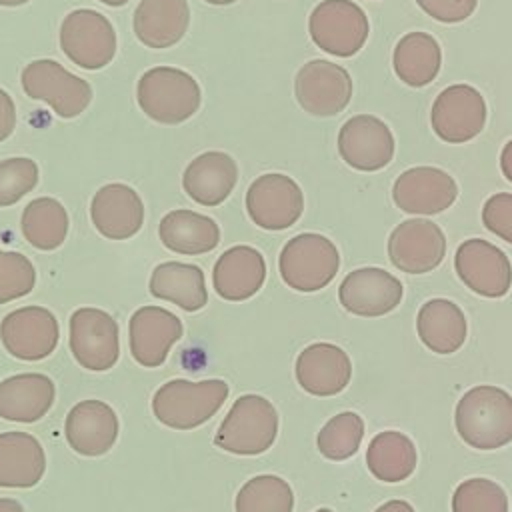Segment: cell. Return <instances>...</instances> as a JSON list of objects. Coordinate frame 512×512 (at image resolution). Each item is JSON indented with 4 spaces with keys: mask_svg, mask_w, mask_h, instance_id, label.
<instances>
[{
    "mask_svg": "<svg viewBox=\"0 0 512 512\" xmlns=\"http://www.w3.org/2000/svg\"><path fill=\"white\" fill-rule=\"evenodd\" d=\"M430 124L436 136L450 144L476 138L486 124L484 96L470 84L444 88L430 110Z\"/></svg>",
    "mask_w": 512,
    "mask_h": 512,
    "instance_id": "4fadbf2b",
    "label": "cell"
},
{
    "mask_svg": "<svg viewBox=\"0 0 512 512\" xmlns=\"http://www.w3.org/2000/svg\"><path fill=\"white\" fill-rule=\"evenodd\" d=\"M418 464L414 442L398 430H384L376 434L366 450V466L380 482H402L412 476Z\"/></svg>",
    "mask_w": 512,
    "mask_h": 512,
    "instance_id": "1f68e13d",
    "label": "cell"
},
{
    "mask_svg": "<svg viewBox=\"0 0 512 512\" xmlns=\"http://www.w3.org/2000/svg\"><path fill=\"white\" fill-rule=\"evenodd\" d=\"M238 166L234 158L220 150H208L196 156L182 174V188L202 206L222 204L234 190Z\"/></svg>",
    "mask_w": 512,
    "mask_h": 512,
    "instance_id": "cb8c5ba5",
    "label": "cell"
},
{
    "mask_svg": "<svg viewBox=\"0 0 512 512\" xmlns=\"http://www.w3.org/2000/svg\"><path fill=\"white\" fill-rule=\"evenodd\" d=\"M416 4L442 24H456L474 14L478 0H416Z\"/></svg>",
    "mask_w": 512,
    "mask_h": 512,
    "instance_id": "ab89813d",
    "label": "cell"
},
{
    "mask_svg": "<svg viewBox=\"0 0 512 512\" xmlns=\"http://www.w3.org/2000/svg\"><path fill=\"white\" fill-rule=\"evenodd\" d=\"M0 340L10 356L24 362H38L56 350L60 326L48 308L22 306L2 318Z\"/></svg>",
    "mask_w": 512,
    "mask_h": 512,
    "instance_id": "8fae6325",
    "label": "cell"
},
{
    "mask_svg": "<svg viewBox=\"0 0 512 512\" xmlns=\"http://www.w3.org/2000/svg\"><path fill=\"white\" fill-rule=\"evenodd\" d=\"M266 280L264 256L246 244H238L220 254L212 270L216 294L228 302L252 298Z\"/></svg>",
    "mask_w": 512,
    "mask_h": 512,
    "instance_id": "603a6c76",
    "label": "cell"
},
{
    "mask_svg": "<svg viewBox=\"0 0 512 512\" xmlns=\"http://www.w3.org/2000/svg\"><path fill=\"white\" fill-rule=\"evenodd\" d=\"M452 512H508V496L488 478H468L452 494Z\"/></svg>",
    "mask_w": 512,
    "mask_h": 512,
    "instance_id": "d590c367",
    "label": "cell"
},
{
    "mask_svg": "<svg viewBox=\"0 0 512 512\" xmlns=\"http://www.w3.org/2000/svg\"><path fill=\"white\" fill-rule=\"evenodd\" d=\"M500 168L508 182H512V140H508L500 154Z\"/></svg>",
    "mask_w": 512,
    "mask_h": 512,
    "instance_id": "b9f144b4",
    "label": "cell"
},
{
    "mask_svg": "<svg viewBox=\"0 0 512 512\" xmlns=\"http://www.w3.org/2000/svg\"><path fill=\"white\" fill-rule=\"evenodd\" d=\"M458 196L456 180L434 166H416L404 170L394 186V204L414 216H432L448 210Z\"/></svg>",
    "mask_w": 512,
    "mask_h": 512,
    "instance_id": "ac0fdd59",
    "label": "cell"
},
{
    "mask_svg": "<svg viewBox=\"0 0 512 512\" xmlns=\"http://www.w3.org/2000/svg\"><path fill=\"white\" fill-rule=\"evenodd\" d=\"M404 296L402 282L384 268L368 266L352 270L338 288V300L346 312L376 318L392 312Z\"/></svg>",
    "mask_w": 512,
    "mask_h": 512,
    "instance_id": "d6986e66",
    "label": "cell"
},
{
    "mask_svg": "<svg viewBox=\"0 0 512 512\" xmlns=\"http://www.w3.org/2000/svg\"><path fill=\"white\" fill-rule=\"evenodd\" d=\"M246 212L262 230H286L294 226L304 212L302 188L286 174H262L246 190Z\"/></svg>",
    "mask_w": 512,
    "mask_h": 512,
    "instance_id": "30bf717a",
    "label": "cell"
},
{
    "mask_svg": "<svg viewBox=\"0 0 512 512\" xmlns=\"http://www.w3.org/2000/svg\"><path fill=\"white\" fill-rule=\"evenodd\" d=\"M160 242L178 254H206L220 242V228L210 216L178 208L162 216L158 224Z\"/></svg>",
    "mask_w": 512,
    "mask_h": 512,
    "instance_id": "f546056e",
    "label": "cell"
},
{
    "mask_svg": "<svg viewBox=\"0 0 512 512\" xmlns=\"http://www.w3.org/2000/svg\"><path fill=\"white\" fill-rule=\"evenodd\" d=\"M68 212L56 198L42 196L30 200L20 218V230L26 242L42 252L56 250L64 244L68 234Z\"/></svg>",
    "mask_w": 512,
    "mask_h": 512,
    "instance_id": "d6a6232c",
    "label": "cell"
},
{
    "mask_svg": "<svg viewBox=\"0 0 512 512\" xmlns=\"http://www.w3.org/2000/svg\"><path fill=\"white\" fill-rule=\"evenodd\" d=\"M36 270L20 252L0 250V304H8L32 292Z\"/></svg>",
    "mask_w": 512,
    "mask_h": 512,
    "instance_id": "74e56055",
    "label": "cell"
},
{
    "mask_svg": "<svg viewBox=\"0 0 512 512\" xmlns=\"http://www.w3.org/2000/svg\"><path fill=\"white\" fill-rule=\"evenodd\" d=\"M90 218L104 238L128 240L144 224V204L128 184H104L90 202Z\"/></svg>",
    "mask_w": 512,
    "mask_h": 512,
    "instance_id": "7402d4cb",
    "label": "cell"
},
{
    "mask_svg": "<svg viewBox=\"0 0 512 512\" xmlns=\"http://www.w3.org/2000/svg\"><path fill=\"white\" fill-rule=\"evenodd\" d=\"M182 334V320L174 312L162 306H142L128 322L130 354L140 366L158 368Z\"/></svg>",
    "mask_w": 512,
    "mask_h": 512,
    "instance_id": "e0dca14e",
    "label": "cell"
},
{
    "mask_svg": "<svg viewBox=\"0 0 512 512\" xmlns=\"http://www.w3.org/2000/svg\"><path fill=\"white\" fill-rule=\"evenodd\" d=\"M20 84L26 96L48 104L66 120L80 116L92 102V86L50 58L26 64Z\"/></svg>",
    "mask_w": 512,
    "mask_h": 512,
    "instance_id": "8992f818",
    "label": "cell"
},
{
    "mask_svg": "<svg viewBox=\"0 0 512 512\" xmlns=\"http://www.w3.org/2000/svg\"><path fill=\"white\" fill-rule=\"evenodd\" d=\"M312 42L330 56H354L368 40L370 24L352 0H322L308 18Z\"/></svg>",
    "mask_w": 512,
    "mask_h": 512,
    "instance_id": "52a82bcc",
    "label": "cell"
},
{
    "mask_svg": "<svg viewBox=\"0 0 512 512\" xmlns=\"http://www.w3.org/2000/svg\"><path fill=\"white\" fill-rule=\"evenodd\" d=\"M16 126V106L12 96L0 88V142H4Z\"/></svg>",
    "mask_w": 512,
    "mask_h": 512,
    "instance_id": "60d3db41",
    "label": "cell"
},
{
    "mask_svg": "<svg viewBox=\"0 0 512 512\" xmlns=\"http://www.w3.org/2000/svg\"><path fill=\"white\" fill-rule=\"evenodd\" d=\"M374 512H414V508L406 500H388L382 506H378Z\"/></svg>",
    "mask_w": 512,
    "mask_h": 512,
    "instance_id": "7bdbcfd3",
    "label": "cell"
},
{
    "mask_svg": "<svg viewBox=\"0 0 512 512\" xmlns=\"http://www.w3.org/2000/svg\"><path fill=\"white\" fill-rule=\"evenodd\" d=\"M314 512H332L330 508H318V510H314Z\"/></svg>",
    "mask_w": 512,
    "mask_h": 512,
    "instance_id": "c3c4849f",
    "label": "cell"
},
{
    "mask_svg": "<svg viewBox=\"0 0 512 512\" xmlns=\"http://www.w3.org/2000/svg\"><path fill=\"white\" fill-rule=\"evenodd\" d=\"M0 512H24V506L14 498H0Z\"/></svg>",
    "mask_w": 512,
    "mask_h": 512,
    "instance_id": "ee69618b",
    "label": "cell"
},
{
    "mask_svg": "<svg viewBox=\"0 0 512 512\" xmlns=\"http://www.w3.org/2000/svg\"><path fill=\"white\" fill-rule=\"evenodd\" d=\"M148 290L154 298L168 300L184 312H196L208 302L206 276L196 264L160 262L150 274Z\"/></svg>",
    "mask_w": 512,
    "mask_h": 512,
    "instance_id": "83f0119b",
    "label": "cell"
},
{
    "mask_svg": "<svg viewBox=\"0 0 512 512\" xmlns=\"http://www.w3.org/2000/svg\"><path fill=\"white\" fill-rule=\"evenodd\" d=\"M116 30L112 22L92 10H72L60 24L62 52L84 70H100L116 56Z\"/></svg>",
    "mask_w": 512,
    "mask_h": 512,
    "instance_id": "ba28073f",
    "label": "cell"
},
{
    "mask_svg": "<svg viewBox=\"0 0 512 512\" xmlns=\"http://www.w3.org/2000/svg\"><path fill=\"white\" fill-rule=\"evenodd\" d=\"M294 374L304 392L312 396H336L350 384L352 362L340 346L314 342L298 354Z\"/></svg>",
    "mask_w": 512,
    "mask_h": 512,
    "instance_id": "44dd1931",
    "label": "cell"
},
{
    "mask_svg": "<svg viewBox=\"0 0 512 512\" xmlns=\"http://www.w3.org/2000/svg\"><path fill=\"white\" fill-rule=\"evenodd\" d=\"M364 438V420L356 412H340L332 416L318 432L316 446L328 460L340 462L354 456Z\"/></svg>",
    "mask_w": 512,
    "mask_h": 512,
    "instance_id": "e575fe53",
    "label": "cell"
},
{
    "mask_svg": "<svg viewBox=\"0 0 512 512\" xmlns=\"http://www.w3.org/2000/svg\"><path fill=\"white\" fill-rule=\"evenodd\" d=\"M236 512H292V486L276 474H258L250 478L236 494Z\"/></svg>",
    "mask_w": 512,
    "mask_h": 512,
    "instance_id": "836d02e7",
    "label": "cell"
},
{
    "mask_svg": "<svg viewBox=\"0 0 512 512\" xmlns=\"http://www.w3.org/2000/svg\"><path fill=\"white\" fill-rule=\"evenodd\" d=\"M68 344L74 360L90 372H106L120 358L118 324L100 308L84 306L72 312Z\"/></svg>",
    "mask_w": 512,
    "mask_h": 512,
    "instance_id": "9c48e42d",
    "label": "cell"
},
{
    "mask_svg": "<svg viewBox=\"0 0 512 512\" xmlns=\"http://www.w3.org/2000/svg\"><path fill=\"white\" fill-rule=\"evenodd\" d=\"M446 256V236L428 218L400 222L388 236V258L406 274H426Z\"/></svg>",
    "mask_w": 512,
    "mask_h": 512,
    "instance_id": "9a60e30c",
    "label": "cell"
},
{
    "mask_svg": "<svg viewBox=\"0 0 512 512\" xmlns=\"http://www.w3.org/2000/svg\"><path fill=\"white\" fill-rule=\"evenodd\" d=\"M136 100L150 120L174 126L198 112L202 90L196 78L182 68L154 66L140 76Z\"/></svg>",
    "mask_w": 512,
    "mask_h": 512,
    "instance_id": "3957f363",
    "label": "cell"
},
{
    "mask_svg": "<svg viewBox=\"0 0 512 512\" xmlns=\"http://www.w3.org/2000/svg\"><path fill=\"white\" fill-rule=\"evenodd\" d=\"M392 64L396 76L406 86L422 88L430 84L440 72V44L428 32H408L396 42Z\"/></svg>",
    "mask_w": 512,
    "mask_h": 512,
    "instance_id": "4dcf8cb0",
    "label": "cell"
},
{
    "mask_svg": "<svg viewBox=\"0 0 512 512\" xmlns=\"http://www.w3.org/2000/svg\"><path fill=\"white\" fill-rule=\"evenodd\" d=\"M294 94L308 114L318 118L336 116L350 104L352 78L336 62L310 60L296 72Z\"/></svg>",
    "mask_w": 512,
    "mask_h": 512,
    "instance_id": "7c38bea8",
    "label": "cell"
},
{
    "mask_svg": "<svg viewBox=\"0 0 512 512\" xmlns=\"http://www.w3.org/2000/svg\"><path fill=\"white\" fill-rule=\"evenodd\" d=\"M98 2H102V4H106V6H112V8H120V6H124V4L130 2V0H98Z\"/></svg>",
    "mask_w": 512,
    "mask_h": 512,
    "instance_id": "bcb514c9",
    "label": "cell"
},
{
    "mask_svg": "<svg viewBox=\"0 0 512 512\" xmlns=\"http://www.w3.org/2000/svg\"><path fill=\"white\" fill-rule=\"evenodd\" d=\"M228 384L220 378L190 382L174 378L152 396L156 420L174 430H194L206 424L226 402Z\"/></svg>",
    "mask_w": 512,
    "mask_h": 512,
    "instance_id": "7a4b0ae2",
    "label": "cell"
},
{
    "mask_svg": "<svg viewBox=\"0 0 512 512\" xmlns=\"http://www.w3.org/2000/svg\"><path fill=\"white\" fill-rule=\"evenodd\" d=\"M416 330L428 350L436 354H452L464 344L468 324L458 304L446 298H432L420 306Z\"/></svg>",
    "mask_w": 512,
    "mask_h": 512,
    "instance_id": "f1b7e54d",
    "label": "cell"
},
{
    "mask_svg": "<svg viewBox=\"0 0 512 512\" xmlns=\"http://www.w3.org/2000/svg\"><path fill=\"white\" fill-rule=\"evenodd\" d=\"M394 136L384 120L372 114L348 118L338 132V154L354 170L376 172L394 158Z\"/></svg>",
    "mask_w": 512,
    "mask_h": 512,
    "instance_id": "2e32d148",
    "label": "cell"
},
{
    "mask_svg": "<svg viewBox=\"0 0 512 512\" xmlns=\"http://www.w3.org/2000/svg\"><path fill=\"white\" fill-rule=\"evenodd\" d=\"M482 224L488 232L512 244V194H492L482 206Z\"/></svg>",
    "mask_w": 512,
    "mask_h": 512,
    "instance_id": "f35d334b",
    "label": "cell"
},
{
    "mask_svg": "<svg viewBox=\"0 0 512 512\" xmlns=\"http://www.w3.org/2000/svg\"><path fill=\"white\" fill-rule=\"evenodd\" d=\"M454 424L470 448H502L512 442V396L498 386H474L458 400Z\"/></svg>",
    "mask_w": 512,
    "mask_h": 512,
    "instance_id": "6da1fadb",
    "label": "cell"
},
{
    "mask_svg": "<svg viewBox=\"0 0 512 512\" xmlns=\"http://www.w3.org/2000/svg\"><path fill=\"white\" fill-rule=\"evenodd\" d=\"M458 278L484 298H502L512 284V264L504 250L484 238L464 240L454 254Z\"/></svg>",
    "mask_w": 512,
    "mask_h": 512,
    "instance_id": "5bb4252c",
    "label": "cell"
},
{
    "mask_svg": "<svg viewBox=\"0 0 512 512\" xmlns=\"http://www.w3.org/2000/svg\"><path fill=\"white\" fill-rule=\"evenodd\" d=\"M38 178L40 170L32 158L14 156L0 160V208L22 200L36 188Z\"/></svg>",
    "mask_w": 512,
    "mask_h": 512,
    "instance_id": "8d00e7d4",
    "label": "cell"
},
{
    "mask_svg": "<svg viewBox=\"0 0 512 512\" xmlns=\"http://www.w3.org/2000/svg\"><path fill=\"white\" fill-rule=\"evenodd\" d=\"M276 406L260 394H242L220 422L214 444L238 456H256L272 448L278 436Z\"/></svg>",
    "mask_w": 512,
    "mask_h": 512,
    "instance_id": "277c9868",
    "label": "cell"
},
{
    "mask_svg": "<svg viewBox=\"0 0 512 512\" xmlns=\"http://www.w3.org/2000/svg\"><path fill=\"white\" fill-rule=\"evenodd\" d=\"M56 398V386L50 376L24 372L0 382V418L10 422H38L48 414Z\"/></svg>",
    "mask_w": 512,
    "mask_h": 512,
    "instance_id": "d4e9b609",
    "label": "cell"
},
{
    "mask_svg": "<svg viewBox=\"0 0 512 512\" xmlns=\"http://www.w3.org/2000/svg\"><path fill=\"white\" fill-rule=\"evenodd\" d=\"M46 472V454L36 436L0 432V488H32Z\"/></svg>",
    "mask_w": 512,
    "mask_h": 512,
    "instance_id": "4316f807",
    "label": "cell"
},
{
    "mask_svg": "<svg viewBox=\"0 0 512 512\" xmlns=\"http://www.w3.org/2000/svg\"><path fill=\"white\" fill-rule=\"evenodd\" d=\"M190 24L186 0H140L132 26L136 38L148 48H170L178 44Z\"/></svg>",
    "mask_w": 512,
    "mask_h": 512,
    "instance_id": "484cf974",
    "label": "cell"
},
{
    "mask_svg": "<svg viewBox=\"0 0 512 512\" xmlns=\"http://www.w3.org/2000/svg\"><path fill=\"white\" fill-rule=\"evenodd\" d=\"M120 432V420L104 400H80L70 408L64 420V436L68 446L88 458L106 454Z\"/></svg>",
    "mask_w": 512,
    "mask_h": 512,
    "instance_id": "ffe728a7",
    "label": "cell"
},
{
    "mask_svg": "<svg viewBox=\"0 0 512 512\" xmlns=\"http://www.w3.org/2000/svg\"><path fill=\"white\" fill-rule=\"evenodd\" d=\"M26 2H30V0H0V6H4V8H16V6H22V4H26Z\"/></svg>",
    "mask_w": 512,
    "mask_h": 512,
    "instance_id": "f6af8a7d",
    "label": "cell"
},
{
    "mask_svg": "<svg viewBox=\"0 0 512 512\" xmlns=\"http://www.w3.org/2000/svg\"><path fill=\"white\" fill-rule=\"evenodd\" d=\"M204 2H208V4H212V6H230V4H234L236 0H204Z\"/></svg>",
    "mask_w": 512,
    "mask_h": 512,
    "instance_id": "7dc6e473",
    "label": "cell"
},
{
    "mask_svg": "<svg viewBox=\"0 0 512 512\" xmlns=\"http://www.w3.org/2000/svg\"><path fill=\"white\" fill-rule=\"evenodd\" d=\"M340 268L336 244L316 232L290 238L278 256V270L286 286L298 292H318L326 288Z\"/></svg>",
    "mask_w": 512,
    "mask_h": 512,
    "instance_id": "5b68a950",
    "label": "cell"
}]
</instances>
